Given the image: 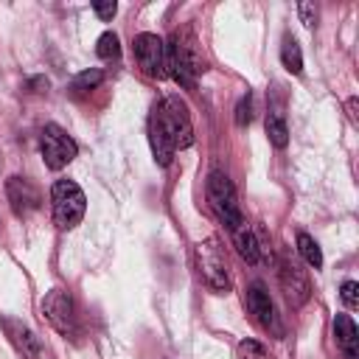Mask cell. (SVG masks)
<instances>
[{"mask_svg": "<svg viewBox=\"0 0 359 359\" xmlns=\"http://www.w3.org/2000/svg\"><path fill=\"white\" fill-rule=\"evenodd\" d=\"M280 62L289 73H303V53H300V45L294 42V36H283V45H280Z\"/></svg>", "mask_w": 359, "mask_h": 359, "instance_id": "18", "label": "cell"}, {"mask_svg": "<svg viewBox=\"0 0 359 359\" xmlns=\"http://www.w3.org/2000/svg\"><path fill=\"white\" fill-rule=\"evenodd\" d=\"M95 53H98L101 59H118V56H121V42H118V34L104 31V34L98 36V42H95Z\"/></svg>", "mask_w": 359, "mask_h": 359, "instance_id": "20", "label": "cell"}, {"mask_svg": "<svg viewBox=\"0 0 359 359\" xmlns=\"http://www.w3.org/2000/svg\"><path fill=\"white\" fill-rule=\"evenodd\" d=\"M194 264H196V272H199L202 283L210 292H216V294L230 292V275H227L224 252H222L216 238H205L194 247Z\"/></svg>", "mask_w": 359, "mask_h": 359, "instance_id": "2", "label": "cell"}, {"mask_svg": "<svg viewBox=\"0 0 359 359\" xmlns=\"http://www.w3.org/2000/svg\"><path fill=\"white\" fill-rule=\"evenodd\" d=\"M208 202H210L213 213L219 216V222L227 230H233L236 224L244 222V213H241L238 199H236V188H233V182L224 171H210V177H208Z\"/></svg>", "mask_w": 359, "mask_h": 359, "instance_id": "5", "label": "cell"}, {"mask_svg": "<svg viewBox=\"0 0 359 359\" xmlns=\"http://www.w3.org/2000/svg\"><path fill=\"white\" fill-rule=\"evenodd\" d=\"M0 328H3V334L8 337L11 348H14L22 359H39L42 345H39L36 334H34L22 320H17V317H8V314H6V317L0 320Z\"/></svg>", "mask_w": 359, "mask_h": 359, "instance_id": "12", "label": "cell"}, {"mask_svg": "<svg viewBox=\"0 0 359 359\" xmlns=\"http://www.w3.org/2000/svg\"><path fill=\"white\" fill-rule=\"evenodd\" d=\"M297 252H300V258H303L309 266H314V269H320V266H323L320 244H317L309 233H297Z\"/></svg>", "mask_w": 359, "mask_h": 359, "instance_id": "19", "label": "cell"}, {"mask_svg": "<svg viewBox=\"0 0 359 359\" xmlns=\"http://www.w3.org/2000/svg\"><path fill=\"white\" fill-rule=\"evenodd\" d=\"M339 297H342V303H345L348 309H356V306H359V283H356V280H345V283L339 286Z\"/></svg>", "mask_w": 359, "mask_h": 359, "instance_id": "23", "label": "cell"}, {"mask_svg": "<svg viewBox=\"0 0 359 359\" xmlns=\"http://www.w3.org/2000/svg\"><path fill=\"white\" fill-rule=\"evenodd\" d=\"M230 236H233V244H236L238 255H241L247 264H255V261H258V255H261V247H258L255 230L247 224V219H244L241 224H236V227L230 230Z\"/></svg>", "mask_w": 359, "mask_h": 359, "instance_id": "15", "label": "cell"}, {"mask_svg": "<svg viewBox=\"0 0 359 359\" xmlns=\"http://www.w3.org/2000/svg\"><path fill=\"white\" fill-rule=\"evenodd\" d=\"M297 14H300V22L306 28H314L317 25V6L314 3H300L297 6Z\"/></svg>", "mask_w": 359, "mask_h": 359, "instance_id": "24", "label": "cell"}, {"mask_svg": "<svg viewBox=\"0 0 359 359\" xmlns=\"http://www.w3.org/2000/svg\"><path fill=\"white\" fill-rule=\"evenodd\" d=\"M334 337H337V345L345 359H359V331L348 314L334 317Z\"/></svg>", "mask_w": 359, "mask_h": 359, "instance_id": "13", "label": "cell"}, {"mask_svg": "<svg viewBox=\"0 0 359 359\" xmlns=\"http://www.w3.org/2000/svg\"><path fill=\"white\" fill-rule=\"evenodd\" d=\"M104 81V70H98V67H90V70H81L73 81H70V95H87L90 90H95L98 84Z\"/></svg>", "mask_w": 359, "mask_h": 359, "instance_id": "16", "label": "cell"}, {"mask_svg": "<svg viewBox=\"0 0 359 359\" xmlns=\"http://www.w3.org/2000/svg\"><path fill=\"white\" fill-rule=\"evenodd\" d=\"M132 50H135L137 67L146 76H151V79L165 76V42L157 34H137L132 42Z\"/></svg>", "mask_w": 359, "mask_h": 359, "instance_id": "8", "label": "cell"}, {"mask_svg": "<svg viewBox=\"0 0 359 359\" xmlns=\"http://www.w3.org/2000/svg\"><path fill=\"white\" fill-rule=\"evenodd\" d=\"M266 137H269V143L275 149H286V143H289V126H286V121H283L280 112H269L266 115Z\"/></svg>", "mask_w": 359, "mask_h": 359, "instance_id": "17", "label": "cell"}, {"mask_svg": "<svg viewBox=\"0 0 359 359\" xmlns=\"http://www.w3.org/2000/svg\"><path fill=\"white\" fill-rule=\"evenodd\" d=\"M278 278H280V289L289 300V306L300 309L309 297H311V283H309V275L306 269H300L294 261L283 258L280 261V269H278Z\"/></svg>", "mask_w": 359, "mask_h": 359, "instance_id": "11", "label": "cell"}, {"mask_svg": "<svg viewBox=\"0 0 359 359\" xmlns=\"http://www.w3.org/2000/svg\"><path fill=\"white\" fill-rule=\"evenodd\" d=\"M39 154H42V160L50 171H62L65 165L73 163V157L79 154V146L62 126L48 123L39 132Z\"/></svg>", "mask_w": 359, "mask_h": 359, "instance_id": "6", "label": "cell"}, {"mask_svg": "<svg viewBox=\"0 0 359 359\" xmlns=\"http://www.w3.org/2000/svg\"><path fill=\"white\" fill-rule=\"evenodd\" d=\"M202 73H205V59H202V50L196 45L194 34L188 28L174 31L165 45V76H171L185 90H194V84Z\"/></svg>", "mask_w": 359, "mask_h": 359, "instance_id": "1", "label": "cell"}, {"mask_svg": "<svg viewBox=\"0 0 359 359\" xmlns=\"http://www.w3.org/2000/svg\"><path fill=\"white\" fill-rule=\"evenodd\" d=\"M93 11H95L101 20H112L115 11H118V6H115V3H93Z\"/></svg>", "mask_w": 359, "mask_h": 359, "instance_id": "25", "label": "cell"}, {"mask_svg": "<svg viewBox=\"0 0 359 359\" xmlns=\"http://www.w3.org/2000/svg\"><path fill=\"white\" fill-rule=\"evenodd\" d=\"M50 205H53V222L59 230H73L87 210L84 191L73 180H56L50 188Z\"/></svg>", "mask_w": 359, "mask_h": 359, "instance_id": "3", "label": "cell"}, {"mask_svg": "<svg viewBox=\"0 0 359 359\" xmlns=\"http://www.w3.org/2000/svg\"><path fill=\"white\" fill-rule=\"evenodd\" d=\"M6 199L14 210V216L25 219L42 205V191L28 180V177H8L6 180Z\"/></svg>", "mask_w": 359, "mask_h": 359, "instance_id": "10", "label": "cell"}, {"mask_svg": "<svg viewBox=\"0 0 359 359\" xmlns=\"http://www.w3.org/2000/svg\"><path fill=\"white\" fill-rule=\"evenodd\" d=\"M247 309H250L252 320H255L264 331H269L272 337H280V334H283V325H280V320H278V314H275V303H272V297H269V292H266L264 283L255 280V283L247 286Z\"/></svg>", "mask_w": 359, "mask_h": 359, "instance_id": "9", "label": "cell"}, {"mask_svg": "<svg viewBox=\"0 0 359 359\" xmlns=\"http://www.w3.org/2000/svg\"><path fill=\"white\" fill-rule=\"evenodd\" d=\"M160 123H163V132L168 135L171 146L174 149H188L194 143V126H191V115H188V107L180 95H168L163 98L157 107H154Z\"/></svg>", "mask_w": 359, "mask_h": 359, "instance_id": "4", "label": "cell"}, {"mask_svg": "<svg viewBox=\"0 0 359 359\" xmlns=\"http://www.w3.org/2000/svg\"><path fill=\"white\" fill-rule=\"evenodd\" d=\"M149 143H151V151H154V160L163 165V168H168L171 165V157H174V146H171V140H168V135L163 132V123H160V118H157V112L151 109V115H149Z\"/></svg>", "mask_w": 359, "mask_h": 359, "instance_id": "14", "label": "cell"}, {"mask_svg": "<svg viewBox=\"0 0 359 359\" xmlns=\"http://www.w3.org/2000/svg\"><path fill=\"white\" fill-rule=\"evenodd\" d=\"M238 359H269V356H266L264 345H258L252 339H244V342H238Z\"/></svg>", "mask_w": 359, "mask_h": 359, "instance_id": "21", "label": "cell"}, {"mask_svg": "<svg viewBox=\"0 0 359 359\" xmlns=\"http://www.w3.org/2000/svg\"><path fill=\"white\" fill-rule=\"evenodd\" d=\"M250 121H252V98L241 95L236 104V126H247Z\"/></svg>", "mask_w": 359, "mask_h": 359, "instance_id": "22", "label": "cell"}, {"mask_svg": "<svg viewBox=\"0 0 359 359\" xmlns=\"http://www.w3.org/2000/svg\"><path fill=\"white\" fill-rule=\"evenodd\" d=\"M42 314H45V320H48L62 337L76 339V337L81 334V328H79V314H76V303H73L70 292H65V289H50V292L45 294V300H42Z\"/></svg>", "mask_w": 359, "mask_h": 359, "instance_id": "7", "label": "cell"}]
</instances>
